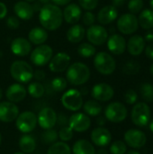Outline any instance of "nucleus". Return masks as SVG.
Here are the masks:
<instances>
[{
	"label": "nucleus",
	"mask_w": 153,
	"mask_h": 154,
	"mask_svg": "<svg viewBox=\"0 0 153 154\" xmlns=\"http://www.w3.org/2000/svg\"><path fill=\"white\" fill-rule=\"evenodd\" d=\"M39 21L45 30L55 31L62 23L63 14L61 9L53 4H46L41 6L39 13Z\"/></svg>",
	"instance_id": "obj_1"
},
{
	"label": "nucleus",
	"mask_w": 153,
	"mask_h": 154,
	"mask_svg": "<svg viewBox=\"0 0 153 154\" xmlns=\"http://www.w3.org/2000/svg\"><path fill=\"white\" fill-rule=\"evenodd\" d=\"M67 81L74 86H80L88 81L90 78L89 68L82 62H75L69 66L66 73Z\"/></svg>",
	"instance_id": "obj_2"
},
{
	"label": "nucleus",
	"mask_w": 153,
	"mask_h": 154,
	"mask_svg": "<svg viewBox=\"0 0 153 154\" xmlns=\"http://www.w3.org/2000/svg\"><path fill=\"white\" fill-rule=\"evenodd\" d=\"M10 74L18 83H28L33 78V69L28 62L15 60L10 67Z\"/></svg>",
	"instance_id": "obj_3"
},
{
	"label": "nucleus",
	"mask_w": 153,
	"mask_h": 154,
	"mask_svg": "<svg viewBox=\"0 0 153 154\" xmlns=\"http://www.w3.org/2000/svg\"><path fill=\"white\" fill-rule=\"evenodd\" d=\"M94 66L102 75H111L116 68L115 59L107 52L100 51L94 58Z\"/></svg>",
	"instance_id": "obj_4"
},
{
	"label": "nucleus",
	"mask_w": 153,
	"mask_h": 154,
	"mask_svg": "<svg viewBox=\"0 0 153 154\" xmlns=\"http://www.w3.org/2000/svg\"><path fill=\"white\" fill-rule=\"evenodd\" d=\"M131 118L133 123L139 127H145L151 121V108L144 103L140 102L134 105L132 109Z\"/></svg>",
	"instance_id": "obj_5"
},
{
	"label": "nucleus",
	"mask_w": 153,
	"mask_h": 154,
	"mask_svg": "<svg viewBox=\"0 0 153 154\" xmlns=\"http://www.w3.org/2000/svg\"><path fill=\"white\" fill-rule=\"evenodd\" d=\"M53 50L47 44L38 45L31 52V61L37 67H43L50 62L52 58Z\"/></svg>",
	"instance_id": "obj_6"
},
{
	"label": "nucleus",
	"mask_w": 153,
	"mask_h": 154,
	"mask_svg": "<svg viewBox=\"0 0 153 154\" xmlns=\"http://www.w3.org/2000/svg\"><path fill=\"white\" fill-rule=\"evenodd\" d=\"M61 104L66 109L69 111H78L83 106L81 92L73 88L67 90L61 97Z\"/></svg>",
	"instance_id": "obj_7"
},
{
	"label": "nucleus",
	"mask_w": 153,
	"mask_h": 154,
	"mask_svg": "<svg viewBox=\"0 0 153 154\" xmlns=\"http://www.w3.org/2000/svg\"><path fill=\"white\" fill-rule=\"evenodd\" d=\"M127 115V108L120 102L110 103L105 111V117L112 123H121L124 121Z\"/></svg>",
	"instance_id": "obj_8"
},
{
	"label": "nucleus",
	"mask_w": 153,
	"mask_h": 154,
	"mask_svg": "<svg viewBox=\"0 0 153 154\" xmlns=\"http://www.w3.org/2000/svg\"><path fill=\"white\" fill-rule=\"evenodd\" d=\"M37 125V116L34 113L24 111L19 114L15 119L16 128L23 134H29L35 129Z\"/></svg>",
	"instance_id": "obj_9"
},
{
	"label": "nucleus",
	"mask_w": 153,
	"mask_h": 154,
	"mask_svg": "<svg viewBox=\"0 0 153 154\" xmlns=\"http://www.w3.org/2000/svg\"><path fill=\"white\" fill-rule=\"evenodd\" d=\"M139 27L138 18L133 14H122L117 20V29L124 34H133Z\"/></svg>",
	"instance_id": "obj_10"
},
{
	"label": "nucleus",
	"mask_w": 153,
	"mask_h": 154,
	"mask_svg": "<svg viewBox=\"0 0 153 154\" xmlns=\"http://www.w3.org/2000/svg\"><path fill=\"white\" fill-rule=\"evenodd\" d=\"M86 34L88 42L94 46L103 45L108 38V32L104 26L97 24H93L89 26V28L86 32Z\"/></svg>",
	"instance_id": "obj_11"
},
{
	"label": "nucleus",
	"mask_w": 153,
	"mask_h": 154,
	"mask_svg": "<svg viewBox=\"0 0 153 154\" xmlns=\"http://www.w3.org/2000/svg\"><path fill=\"white\" fill-rule=\"evenodd\" d=\"M57 116L58 115L54 109L50 107H44L38 114L37 123L42 129H52L57 124Z\"/></svg>",
	"instance_id": "obj_12"
},
{
	"label": "nucleus",
	"mask_w": 153,
	"mask_h": 154,
	"mask_svg": "<svg viewBox=\"0 0 153 154\" xmlns=\"http://www.w3.org/2000/svg\"><path fill=\"white\" fill-rule=\"evenodd\" d=\"M90 125L91 120L86 114L75 113L69 118V126L75 132H86L89 129Z\"/></svg>",
	"instance_id": "obj_13"
},
{
	"label": "nucleus",
	"mask_w": 153,
	"mask_h": 154,
	"mask_svg": "<svg viewBox=\"0 0 153 154\" xmlns=\"http://www.w3.org/2000/svg\"><path fill=\"white\" fill-rule=\"evenodd\" d=\"M124 141L126 144L134 149L142 148L147 142L145 134L137 129H130L124 134Z\"/></svg>",
	"instance_id": "obj_14"
},
{
	"label": "nucleus",
	"mask_w": 153,
	"mask_h": 154,
	"mask_svg": "<svg viewBox=\"0 0 153 154\" xmlns=\"http://www.w3.org/2000/svg\"><path fill=\"white\" fill-rule=\"evenodd\" d=\"M115 91L113 88L106 83H99L95 85L91 90L92 97L100 102H106L113 98Z\"/></svg>",
	"instance_id": "obj_15"
},
{
	"label": "nucleus",
	"mask_w": 153,
	"mask_h": 154,
	"mask_svg": "<svg viewBox=\"0 0 153 154\" xmlns=\"http://www.w3.org/2000/svg\"><path fill=\"white\" fill-rule=\"evenodd\" d=\"M70 65V57L65 52H59L51 58L49 62V69L54 73L65 71Z\"/></svg>",
	"instance_id": "obj_16"
},
{
	"label": "nucleus",
	"mask_w": 153,
	"mask_h": 154,
	"mask_svg": "<svg viewBox=\"0 0 153 154\" xmlns=\"http://www.w3.org/2000/svg\"><path fill=\"white\" fill-rule=\"evenodd\" d=\"M19 115L18 106L12 102H0V121L4 123H11L14 121Z\"/></svg>",
	"instance_id": "obj_17"
},
{
	"label": "nucleus",
	"mask_w": 153,
	"mask_h": 154,
	"mask_svg": "<svg viewBox=\"0 0 153 154\" xmlns=\"http://www.w3.org/2000/svg\"><path fill=\"white\" fill-rule=\"evenodd\" d=\"M91 141L98 147H106L112 141V135L109 130L99 126L95 128L91 133Z\"/></svg>",
	"instance_id": "obj_18"
},
{
	"label": "nucleus",
	"mask_w": 153,
	"mask_h": 154,
	"mask_svg": "<svg viewBox=\"0 0 153 154\" xmlns=\"http://www.w3.org/2000/svg\"><path fill=\"white\" fill-rule=\"evenodd\" d=\"M27 94V90L20 83H14L9 86L5 91V97L9 102L12 103H19L23 101Z\"/></svg>",
	"instance_id": "obj_19"
},
{
	"label": "nucleus",
	"mask_w": 153,
	"mask_h": 154,
	"mask_svg": "<svg viewBox=\"0 0 153 154\" xmlns=\"http://www.w3.org/2000/svg\"><path fill=\"white\" fill-rule=\"evenodd\" d=\"M107 48L113 54L121 55L126 50V41L120 34H112L107 38Z\"/></svg>",
	"instance_id": "obj_20"
},
{
	"label": "nucleus",
	"mask_w": 153,
	"mask_h": 154,
	"mask_svg": "<svg viewBox=\"0 0 153 154\" xmlns=\"http://www.w3.org/2000/svg\"><path fill=\"white\" fill-rule=\"evenodd\" d=\"M12 52L19 57L27 56L32 51V45L28 40L23 37H18L13 40L11 43Z\"/></svg>",
	"instance_id": "obj_21"
},
{
	"label": "nucleus",
	"mask_w": 153,
	"mask_h": 154,
	"mask_svg": "<svg viewBox=\"0 0 153 154\" xmlns=\"http://www.w3.org/2000/svg\"><path fill=\"white\" fill-rule=\"evenodd\" d=\"M62 14H63V19L68 23L75 24L80 20L82 16V10L78 5L73 3L68 5L65 7L64 11L62 12Z\"/></svg>",
	"instance_id": "obj_22"
},
{
	"label": "nucleus",
	"mask_w": 153,
	"mask_h": 154,
	"mask_svg": "<svg viewBox=\"0 0 153 154\" xmlns=\"http://www.w3.org/2000/svg\"><path fill=\"white\" fill-rule=\"evenodd\" d=\"M118 16V11L114 5H106L101 8L97 14V20L101 24H109Z\"/></svg>",
	"instance_id": "obj_23"
},
{
	"label": "nucleus",
	"mask_w": 153,
	"mask_h": 154,
	"mask_svg": "<svg viewBox=\"0 0 153 154\" xmlns=\"http://www.w3.org/2000/svg\"><path fill=\"white\" fill-rule=\"evenodd\" d=\"M126 46L131 55L139 56L145 49V40L141 35H133L129 39Z\"/></svg>",
	"instance_id": "obj_24"
},
{
	"label": "nucleus",
	"mask_w": 153,
	"mask_h": 154,
	"mask_svg": "<svg viewBox=\"0 0 153 154\" xmlns=\"http://www.w3.org/2000/svg\"><path fill=\"white\" fill-rule=\"evenodd\" d=\"M14 12L22 20H30L34 14L32 6L26 1H18L14 5Z\"/></svg>",
	"instance_id": "obj_25"
},
{
	"label": "nucleus",
	"mask_w": 153,
	"mask_h": 154,
	"mask_svg": "<svg viewBox=\"0 0 153 154\" xmlns=\"http://www.w3.org/2000/svg\"><path fill=\"white\" fill-rule=\"evenodd\" d=\"M29 42L35 45L43 44L48 39V32L43 27H34L28 33Z\"/></svg>",
	"instance_id": "obj_26"
},
{
	"label": "nucleus",
	"mask_w": 153,
	"mask_h": 154,
	"mask_svg": "<svg viewBox=\"0 0 153 154\" xmlns=\"http://www.w3.org/2000/svg\"><path fill=\"white\" fill-rule=\"evenodd\" d=\"M86 35V30L81 24L75 23L67 32V39L71 43L80 42Z\"/></svg>",
	"instance_id": "obj_27"
},
{
	"label": "nucleus",
	"mask_w": 153,
	"mask_h": 154,
	"mask_svg": "<svg viewBox=\"0 0 153 154\" xmlns=\"http://www.w3.org/2000/svg\"><path fill=\"white\" fill-rule=\"evenodd\" d=\"M73 154H96V150L93 144L87 140L77 141L72 149Z\"/></svg>",
	"instance_id": "obj_28"
},
{
	"label": "nucleus",
	"mask_w": 153,
	"mask_h": 154,
	"mask_svg": "<svg viewBox=\"0 0 153 154\" xmlns=\"http://www.w3.org/2000/svg\"><path fill=\"white\" fill-rule=\"evenodd\" d=\"M19 148L23 153H32L36 148V141L32 135L23 134L19 140Z\"/></svg>",
	"instance_id": "obj_29"
},
{
	"label": "nucleus",
	"mask_w": 153,
	"mask_h": 154,
	"mask_svg": "<svg viewBox=\"0 0 153 154\" xmlns=\"http://www.w3.org/2000/svg\"><path fill=\"white\" fill-rule=\"evenodd\" d=\"M139 24L142 28L145 30H150L153 28V10L151 9H145L143 10L138 18Z\"/></svg>",
	"instance_id": "obj_30"
},
{
	"label": "nucleus",
	"mask_w": 153,
	"mask_h": 154,
	"mask_svg": "<svg viewBox=\"0 0 153 154\" xmlns=\"http://www.w3.org/2000/svg\"><path fill=\"white\" fill-rule=\"evenodd\" d=\"M85 113L90 116H97L102 112V106L96 100H87L83 104Z\"/></svg>",
	"instance_id": "obj_31"
},
{
	"label": "nucleus",
	"mask_w": 153,
	"mask_h": 154,
	"mask_svg": "<svg viewBox=\"0 0 153 154\" xmlns=\"http://www.w3.org/2000/svg\"><path fill=\"white\" fill-rule=\"evenodd\" d=\"M47 154H71V149L64 142H56L50 145Z\"/></svg>",
	"instance_id": "obj_32"
},
{
	"label": "nucleus",
	"mask_w": 153,
	"mask_h": 154,
	"mask_svg": "<svg viewBox=\"0 0 153 154\" xmlns=\"http://www.w3.org/2000/svg\"><path fill=\"white\" fill-rule=\"evenodd\" d=\"M28 94L33 98H41L45 92L44 87L40 82H32L27 88Z\"/></svg>",
	"instance_id": "obj_33"
},
{
	"label": "nucleus",
	"mask_w": 153,
	"mask_h": 154,
	"mask_svg": "<svg viewBox=\"0 0 153 154\" xmlns=\"http://www.w3.org/2000/svg\"><path fill=\"white\" fill-rule=\"evenodd\" d=\"M78 53L84 59L90 58L96 54V48L90 42H83L78 47Z\"/></svg>",
	"instance_id": "obj_34"
},
{
	"label": "nucleus",
	"mask_w": 153,
	"mask_h": 154,
	"mask_svg": "<svg viewBox=\"0 0 153 154\" xmlns=\"http://www.w3.org/2000/svg\"><path fill=\"white\" fill-rule=\"evenodd\" d=\"M140 93L144 101L149 103L153 101V85L150 83L142 84L140 88Z\"/></svg>",
	"instance_id": "obj_35"
},
{
	"label": "nucleus",
	"mask_w": 153,
	"mask_h": 154,
	"mask_svg": "<svg viewBox=\"0 0 153 154\" xmlns=\"http://www.w3.org/2000/svg\"><path fill=\"white\" fill-rule=\"evenodd\" d=\"M68 86V81L66 79L62 77H57L54 78L51 81V87L56 92H62L66 89Z\"/></svg>",
	"instance_id": "obj_36"
},
{
	"label": "nucleus",
	"mask_w": 153,
	"mask_h": 154,
	"mask_svg": "<svg viewBox=\"0 0 153 154\" xmlns=\"http://www.w3.org/2000/svg\"><path fill=\"white\" fill-rule=\"evenodd\" d=\"M58 137H59V135H58L57 132L53 129L46 130V132L43 133L41 135L42 142L46 144H52V143H56V141L58 140Z\"/></svg>",
	"instance_id": "obj_37"
},
{
	"label": "nucleus",
	"mask_w": 153,
	"mask_h": 154,
	"mask_svg": "<svg viewBox=\"0 0 153 154\" xmlns=\"http://www.w3.org/2000/svg\"><path fill=\"white\" fill-rule=\"evenodd\" d=\"M127 146L123 141H115L110 146V152L112 154H125Z\"/></svg>",
	"instance_id": "obj_38"
},
{
	"label": "nucleus",
	"mask_w": 153,
	"mask_h": 154,
	"mask_svg": "<svg viewBox=\"0 0 153 154\" xmlns=\"http://www.w3.org/2000/svg\"><path fill=\"white\" fill-rule=\"evenodd\" d=\"M123 70L125 74H128V75L137 74L140 71V64L137 61L130 60L124 64Z\"/></svg>",
	"instance_id": "obj_39"
},
{
	"label": "nucleus",
	"mask_w": 153,
	"mask_h": 154,
	"mask_svg": "<svg viewBox=\"0 0 153 154\" xmlns=\"http://www.w3.org/2000/svg\"><path fill=\"white\" fill-rule=\"evenodd\" d=\"M58 135L61 142H64V143L69 142L73 138V130L69 126H67V125L63 126L60 128Z\"/></svg>",
	"instance_id": "obj_40"
},
{
	"label": "nucleus",
	"mask_w": 153,
	"mask_h": 154,
	"mask_svg": "<svg viewBox=\"0 0 153 154\" xmlns=\"http://www.w3.org/2000/svg\"><path fill=\"white\" fill-rule=\"evenodd\" d=\"M143 0H130L128 2V9L131 14H138L143 8Z\"/></svg>",
	"instance_id": "obj_41"
},
{
	"label": "nucleus",
	"mask_w": 153,
	"mask_h": 154,
	"mask_svg": "<svg viewBox=\"0 0 153 154\" xmlns=\"http://www.w3.org/2000/svg\"><path fill=\"white\" fill-rule=\"evenodd\" d=\"M78 4L79 6L83 9L87 11H91L97 6L98 0H78Z\"/></svg>",
	"instance_id": "obj_42"
},
{
	"label": "nucleus",
	"mask_w": 153,
	"mask_h": 154,
	"mask_svg": "<svg viewBox=\"0 0 153 154\" xmlns=\"http://www.w3.org/2000/svg\"><path fill=\"white\" fill-rule=\"evenodd\" d=\"M138 95L133 89H129L124 94V100L128 105H133L137 102Z\"/></svg>",
	"instance_id": "obj_43"
},
{
	"label": "nucleus",
	"mask_w": 153,
	"mask_h": 154,
	"mask_svg": "<svg viewBox=\"0 0 153 154\" xmlns=\"http://www.w3.org/2000/svg\"><path fill=\"white\" fill-rule=\"evenodd\" d=\"M82 20H83V23L87 26H91L95 23V21H96V17H95V14L93 13H91L90 11H87L83 17H82Z\"/></svg>",
	"instance_id": "obj_44"
},
{
	"label": "nucleus",
	"mask_w": 153,
	"mask_h": 154,
	"mask_svg": "<svg viewBox=\"0 0 153 154\" xmlns=\"http://www.w3.org/2000/svg\"><path fill=\"white\" fill-rule=\"evenodd\" d=\"M6 25L11 29V30H16L20 26V21L16 16L11 15L6 19Z\"/></svg>",
	"instance_id": "obj_45"
},
{
	"label": "nucleus",
	"mask_w": 153,
	"mask_h": 154,
	"mask_svg": "<svg viewBox=\"0 0 153 154\" xmlns=\"http://www.w3.org/2000/svg\"><path fill=\"white\" fill-rule=\"evenodd\" d=\"M57 123L59 124V125H60L61 127L66 126L67 125H69V118L66 115L64 114H60L57 116Z\"/></svg>",
	"instance_id": "obj_46"
},
{
	"label": "nucleus",
	"mask_w": 153,
	"mask_h": 154,
	"mask_svg": "<svg viewBox=\"0 0 153 154\" xmlns=\"http://www.w3.org/2000/svg\"><path fill=\"white\" fill-rule=\"evenodd\" d=\"M7 14V7L5 3L0 2V19H3Z\"/></svg>",
	"instance_id": "obj_47"
},
{
	"label": "nucleus",
	"mask_w": 153,
	"mask_h": 154,
	"mask_svg": "<svg viewBox=\"0 0 153 154\" xmlns=\"http://www.w3.org/2000/svg\"><path fill=\"white\" fill-rule=\"evenodd\" d=\"M33 78H35L39 81L43 80L44 78H45V73H44V71H42L41 69H38L35 72H33Z\"/></svg>",
	"instance_id": "obj_48"
},
{
	"label": "nucleus",
	"mask_w": 153,
	"mask_h": 154,
	"mask_svg": "<svg viewBox=\"0 0 153 154\" xmlns=\"http://www.w3.org/2000/svg\"><path fill=\"white\" fill-rule=\"evenodd\" d=\"M145 54L148 58H150L151 60H153V43L149 44L145 48Z\"/></svg>",
	"instance_id": "obj_49"
},
{
	"label": "nucleus",
	"mask_w": 153,
	"mask_h": 154,
	"mask_svg": "<svg viewBox=\"0 0 153 154\" xmlns=\"http://www.w3.org/2000/svg\"><path fill=\"white\" fill-rule=\"evenodd\" d=\"M53 5H66L68 4H69V2L71 0H50Z\"/></svg>",
	"instance_id": "obj_50"
},
{
	"label": "nucleus",
	"mask_w": 153,
	"mask_h": 154,
	"mask_svg": "<svg viewBox=\"0 0 153 154\" xmlns=\"http://www.w3.org/2000/svg\"><path fill=\"white\" fill-rule=\"evenodd\" d=\"M144 40H146L147 42H153V28L152 29H150L147 32H146V34H145V39Z\"/></svg>",
	"instance_id": "obj_51"
},
{
	"label": "nucleus",
	"mask_w": 153,
	"mask_h": 154,
	"mask_svg": "<svg viewBox=\"0 0 153 154\" xmlns=\"http://www.w3.org/2000/svg\"><path fill=\"white\" fill-rule=\"evenodd\" d=\"M125 2H126V0H112L113 5L115 7H120V6L124 5Z\"/></svg>",
	"instance_id": "obj_52"
},
{
	"label": "nucleus",
	"mask_w": 153,
	"mask_h": 154,
	"mask_svg": "<svg viewBox=\"0 0 153 154\" xmlns=\"http://www.w3.org/2000/svg\"><path fill=\"white\" fill-rule=\"evenodd\" d=\"M106 117H103V116L98 117L97 120H96V124H97L99 126L105 125H106Z\"/></svg>",
	"instance_id": "obj_53"
},
{
	"label": "nucleus",
	"mask_w": 153,
	"mask_h": 154,
	"mask_svg": "<svg viewBox=\"0 0 153 154\" xmlns=\"http://www.w3.org/2000/svg\"><path fill=\"white\" fill-rule=\"evenodd\" d=\"M97 154H108V152H107V151H106L105 148L101 147V149H99V150H98Z\"/></svg>",
	"instance_id": "obj_54"
},
{
	"label": "nucleus",
	"mask_w": 153,
	"mask_h": 154,
	"mask_svg": "<svg viewBox=\"0 0 153 154\" xmlns=\"http://www.w3.org/2000/svg\"><path fill=\"white\" fill-rule=\"evenodd\" d=\"M32 8H33V11H37V10H41V7H40V3L38 4H34L33 5H32Z\"/></svg>",
	"instance_id": "obj_55"
},
{
	"label": "nucleus",
	"mask_w": 153,
	"mask_h": 154,
	"mask_svg": "<svg viewBox=\"0 0 153 154\" xmlns=\"http://www.w3.org/2000/svg\"><path fill=\"white\" fill-rule=\"evenodd\" d=\"M149 127H150V130L153 133V119H151L149 123Z\"/></svg>",
	"instance_id": "obj_56"
},
{
	"label": "nucleus",
	"mask_w": 153,
	"mask_h": 154,
	"mask_svg": "<svg viewBox=\"0 0 153 154\" xmlns=\"http://www.w3.org/2000/svg\"><path fill=\"white\" fill-rule=\"evenodd\" d=\"M50 0H39V2H40V3L44 4V5H46V4H50Z\"/></svg>",
	"instance_id": "obj_57"
},
{
	"label": "nucleus",
	"mask_w": 153,
	"mask_h": 154,
	"mask_svg": "<svg viewBox=\"0 0 153 154\" xmlns=\"http://www.w3.org/2000/svg\"><path fill=\"white\" fill-rule=\"evenodd\" d=\"M125 154H141L140 152H136V151H129L127 153Z\"/></svg>",
	"instance_id": "obj_58"
},
{
	"label": "nucleus",
	"mask_w": 153,
	"mask_h": 154,
	"mask_svg": "<svg viewBox=\"0 0 153 154\" xmlns=\"http://www.w3.org/2000/svg\"><path fill=\"white\" fill-rule=\"evenodd\" d=\"M150 72H151V74L153 76V64H151V66L150 68Z\"/></svg>",
	"instance_id": "obj_59"
},
{
	"label": "nucleus",
	"mask_w": 153,
	"mask_h": 154,
	"mask_svg": "<svg viewBox=\"0 0 153 154\" xmlns=\"http://www.w3.org/2000/svg\"><path fill=\"white\" fill-rule=\"evenodd\" d=\"M150 5H151V10H153V0H151V1H150Z\"/></svg>",
	"instance_id": "obj_60"
},
{
	"label": "nucleus",
	"mask_w": 153,
	"mask_h": 154,
	"mask_svg": "<svg viewBox=\"0 0 153 154\" xmlns=\"http://www.w3.org/2000/svg\"><path fill=\"white\" fill-rule=\"evenodd\" d=\"M2 97H3V93H2V89L0 88V101L2 99Z\"/></svg>",
	"instance_id": "obj_61"
},
{
	"label": "nucleus",
	"mask_w": 153,
	"mask_h": 154,
	"mask_svg": "<svg viewBox=\"0 0 153 154\" xmlns=\"http://www.w3.org/2000/svg\"><path fill=\"white\" fill-rule=\"evenodd\" d=\"M26 2H34L35 0H25Z\"/></svg>",
	"instance_id": "obj_62"
},
{
	"label": "nucleus",
	"mask_w": 153,
	"mask_h": 154,
	"mask_svg": "<svg viewBox=\"0 0 153 154\" xmlns=\"http://www.w3.org/2000/svg\"><path fill=\"white\" fill-rule=\"evenodd\" d=\"M14 154H25V153H23V152H15V153H14Z\"/></svg>",
	"instance_id": "obj_63"
},
{
	"label": "nucleus",
	"mask_w": 153,
	"mask_h": 154,
	"mask_svg": "<svg viewBox=\"0 0 153 154\" xmlns=\"http://www.w3.org/2000/svg\"><path fill=\"white\" fill-rule=\"evenodd\" d=\"M1 141H2V136H1V134H0V145H1Z\"/></svg>",
	"instance_id": "obj_64"
}]
</instances>
